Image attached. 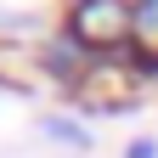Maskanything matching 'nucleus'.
Returning <instances> with one entry per match:
<instances>
[{
	"mask_svg": "<svg viewBox=\"0 0 158 158\" xmlns=\"http://www.w3.org/2000/svg\"><path fill=\"white\" fill-rule=\"evenodd\" d=\"M130 40H135V51H141L147 62L158 68V0L130 6Z\"/></svg>",
	"mask_w": 158,
	"mask_h": 158,
	"instance_id": "20e7f679",
	"label": "nucleus"
},
{
	"mask_svg": "<svg viewBox=\"0 0 158 158\" xmlns=\"http://www.w3.org/2000/svg\"><path fill=\"white\" fill-rule=\"evenodd\" d=\"M0 85H11V90H45L51 73H45L40 45H11V40H0Z\"/></svg>",
	"mask_w": 158,
	"mask_h": 158,
	"instance_id": "7ed1b4c3",
	"label": "nucleus"
},
{
	"mask_svg": "<svg viewBox=\"0 0 158 158\" xmlns=\"http://www.w3.org/2000/svg\"><path fill=\"white\" fill-rule=\"evenodd\" d=\"M130 158H158V147H152V141H135V147H130Z\"/></svg>",
	"mask_w": 158,
	"mask_h": 158,
	"instance_id": "423d86ee",
	"label": "nucleus"
},
{
	"mask_svg": "<svg viewBox=\"0 0 158 158\" xmlns=\"http://www.w3.org/2000/svg\"><path fill=\"white\" fill-rule=\"evenodd\" d=\"M79 102L90 113H130L141 102V79L118 62H102V68H85L79 73Z\"/></svg>",
	"mask_w": 158,
	"mask_h": 158,
	"instance_id": "f03ea898",
	"label": "nucleus"
},
{
	"mask_svg": "<svg viewBox=\"0 0 158 158\" xmlns=\"http://www.w3.org/2000/svg\"><path fill=\"white\" fill-rule=\"evenodd\" d=\"M68 34L85 51H113L130 40V6L124 0H73L68 11Z\"/></svg>",
	"mask_w": 158,
	"mask_h": 158,
	"instance_id": "f257e3e1",
	"label": "nucleus"
},
{
	"mask_svg": "<svg viewBox=\"0 0 158 158\" xmlns=\"http://www.w3.org/2000/svg\"><path fill=\"white\" fill-rule=\"evenodd\" d=\"M45 135H51V141H62V147H90L85 124H73V118H62V113H51V118H45Z\"/></svg>",
	"mask_w": 158,
	"mask_h": 158,
	"instance_id": "39448f33",
	"label": "nucleus"
}]
</instances>
